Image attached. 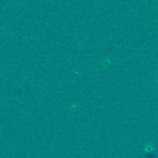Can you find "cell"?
Segmentation results:
<instances>
[{"instance_id":"cell-1","label":"cell","mask_w":158,"mask_h":158,"mask_svg":"<svg viewBox=\"0 0 158 158\" xmlns=\"http://www.w3.org/2000/svg\"><path fill=\"white\" fill-rule=\"evenodd\" d=\"M152 149H153V147H151L150 145H148L147 147L145 148V151L147 152H150Z\"/></svg>"}]
</instances>
